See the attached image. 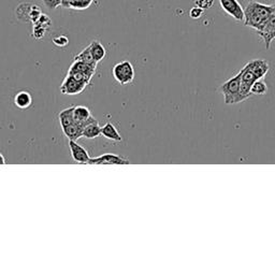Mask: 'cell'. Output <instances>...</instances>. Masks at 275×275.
Wrapping results in <instances>:
<instances>
[{
  "label": "cell",
  "mask_w": 275,
  "mask_h": 275,
  "mask_svg": "<svg viewBox=\"0 0 275 275\" xmlns=\"http://www.w3.org/2000/svg\"><path fill=\"white\" fill-rule=\"evenodd\" d=\"M101 136L106 139L114 141V142H121V136L116 129V127L112 124V123H107L101 127Z\"/></svg>",
  "instance_id": "obj_13"
},
{
  "label": "cell",
  "mask_w": 275,
  "mask_h": 275,
  "mask_svg": "<svg viewBox=\"0 0 275 275\" xmlns=\"http://www.w3.org/2000/svg\"><path fill=\"white\" fill-rule=\"evenodd\" d=\"M101 135V127L97 123V120L91 116L86 124H85L82 132V138L86 139H95Z\"/></svg>",
  "instance_id": "obj_10"
},
{
  "label": "cell",
  "mask_w": 275,
  "mask_h": 275,
  "mask_svg": "<svg viewBox=\"0 0 275 275\" xmlns=\"http://www.w3.org/2000/svg\"><path fill=\"white\" fill-rule=\"evenodd\" d=\"M42 2L47 9H50V10H54V9L60 6L62 0H42Z\"/></svg>",
  "instance_id": "obj_24"
},
{
  "label": "cell",
  "mask_w": 275,
  "mask_h": 275,
  "mask_svg": "<svg viewBox=\"0 0 275 275\" xmlns=\"http://www.w3.org/2000/svg\"><path fill=\"white\" fill-rule=\"evenodd\" d=\"M69 148L71 151L72 159L78 164H88L90 159L88 151L85 149L82 145L78 144L77 141L69 140Z\"/></svg>",
  "instance_id": "obj_9"
},
{
  "label": "cell",
  "mask_w": 275,
  "mask_h": 275,
  "mask_svg": "<svg viewBox=\"0 0 275 275\" xmlns=\"http://www.w3.org/2000/svg\"><path fill=\"white\" fill-rule=\"evenodd\" d=\"M94 0H62L60 6L65 9H73V10H86L88 9Z\"/></svg>",
  "instance_id": "obj_11"
},
{
  "label": "cell",
  "mask_w": 275,
  "mask_h": 275,
  "mask_svg": "<svg viewBox=\"0 0 275 275\" xmlns=\"http://www.w3.org/2000/svg\"><path fill=\"white\" fill-rule=\"evenodd\" d=\"M213 5H214V0H196L195 2V6L202 9L203 11L212 8Z\"/></svg>",
  "instance_id": "obj_20"
},
{
  "label": "cell",
  "mask_w": 275,
  "mask_h": 275,
  "mask_svg": "<svg viewBox=\"0 0 275 275\" xmlns=\"http://www.w3.org/2000/svg\"><path fill=\"white\" fill-rule=\"evenodd\" d=\"M252 85L246 84L244 82H241V86H240V90L238 94V98H236V103H240L244 100H246L248 98H250V96L252 95L251 91Z\"/></svg>",
  "instance_id": "obj_17"
},
{
  "label": "cell",
  "mask_w": 275,
  "mask_h": 275,
  "mask_svg": "<svg viewBox=\"0 0 275 275\" xmlns=\"http://www.w3.org/2000/svg\"><path fill=\"white\" fill-rule=\"evenodd\" d=\"M6 164V158L3 156V154L0 153V165H5Z\"/></svg>",
  "instance_id": "obj_25"
},
{
  "label": "cell",
  "mask_w": 275,
  "mask_h": 275,
  "mask_svg": "<svg viewBox=\"0 0 275 275\" xmlns=\"http://www.w3.org/2000/svg\"><path fill=\"white\" fill-rule=\"evenodd\" d=\"M129 160L116 154H103L90 158L88 165H129Z\"/></svg>",
  "instance_id": "obj_6"
},
{
  "label": "cell",
  "mask_w": 275,
  "mask_h": 275,
  "mask_svg": "<svg viewBox=\"0 0 275 275\" xmlns=\"http://www.w3.org/2000/svg\"><path fill=\"white\" fill-rule=\"evenodd\" d=\"M89 52H90V55L93 59L96 62L97 64L102 62L103 58L106 57L107 55V51L106 49H104V46L97 40H94L89 45Z\"/></svg>",
  "instance_id": "obj_12"
},
{
  "label": "cell",
  "mask_w": 275,
  "mask_h": 275,
  "mask_svg": "<svg viewBox=\"0 0 275 275\" xmlns=\"http://www.w3.org/2000/svg\"><path fill=\"white\" fill-rule=\"evenodd\" d=\"M251 91L253 95H263L268 91V86L262 79L256 80L252 85Z\"/></svg>",
  "instance_id": "obj_18"
},
{
  "label": "cell",
  "mask_w": 275,
  "mask_h": 275,
  "mask_svg": "<svg viewBox=\"0 0 275 275\" xmlns=\"http://www.w3.org/2000/svg\"><path fill=\"white\" fill-rule=\"evenodd\" d=\"M53 42H54L55 45H57L59 47H64V46H67L68 45L69 40H68V38L66 37V36H58V37L54 38Z\"/></svg>",
  "instance_id": "obj_22"
},
{
  "label": "cell",
  "mask_w": 275,
  "mask_h": 275,
  "mask_svg": "<svg viewBox=\"0 0 275 275\" xmlns=\"http://www.w3.org/2000/svg\"><path fill=\"white\" fill-rule=\"evenodd\" d=\"M74 59H78V60H82L84 63H87V64H91V65H96L97 66V63L95 62L91 57L90 55V52H89V47H85V49L80 53L78 54L77 56H75Z\"/></svg>",
  "instance_id": "obj_19"
},
{
  "label": "cell",
  "mask_w": 275,
  "mask_h": 275,
  "mask_svg": "<svg viewBox=\"0 0 275 275\" xmlns=\"http://www.w3.org/2000/svg\"><path fill=\"white\" fill-rule=\"evenodd\" d=\"M47 29H45L44 27L39 26V25H34V32H33V36L36 38V39H42L45 35V32Z\"/></svg>",
  "instance_id": "obj_21"
},
{
  "label": "cell",
  "mask_w": 275,
  "mask_h": 275,
  "mask_svg": "<svg viewBox=\"0 0 275 275\" xmlns=\"http://www.w3.org/2000/svg\"><path fill=\"white\" fill-rule=\"evenodd\" d=\"M272 15L271 7L257 2H251L244 9V24L256 32L260 30Z\"/></svg>",
  "instance_id": "obj_1"
},
{
  "label": "cell",
  "mask_w": 275,
  "mask_h": 275,
  "mask_svg": "<svg viewBox=\"0 0 275 275\" xmlns=\"http://www.w3.org/2000/svg\"><path fill=\"white\" fill-rule=\"evenodd\" d=\"M73 115L75 120L78 123H81V124L85 125L87 123V120L93 116L90 110L87 107L84 106H77L73 109Z\"/></svg>",
  "instance_id": "obj_15"
},
{
  "label": "cell",
  "mask_w": 275,
  "mask_h": 275,
  "mask_svg": "<svg viewBox=\"0 0 275 275\" xmlns=\"http://www.w3.org/2000/svg\"><path fill=\"white\" fill-rule=\"evenodd\" d=\"M241 86V72L235 74L234 77L230 78L228 81L222 84L221 91L224 95V99L226 104H236V98Z\"/></svg>",
  "instance_id": "obj_2"
},
{
  "label": "cell",
  "mask_w": 275,
  "mask_h": 275,
  "mask_svg": "<svg viewBox=\"0 0 275 275\" xmlns=\"http://www.w3.org/2000/svg\"><path fill=\"white\" fill-rule=\"evenodd\" d=\"M73 109H74V107H70L68 109L63 110L59 113L58 118H59V123H60V126H62L63 130L72 126L73 124L77 123V120H75L74 115H73Z\"/></svg>",
  "instance_id": "obj_14"
},
{
  "label": "cell",
  "mask_w": 275,
  "mask_h": 275,
  "mask_svg": "<svg viewBox=\"0 0 275 275\" xmlns=\"http://www.w3.org/2000/svg\"><path fill=\"white\" fill-rule=\"evenodd\" d=\"M113 77L121 85H127L135 80L134 66L129 60H123L117 63L112 70Z\"/></svg>",
  "instance_id": "obj_3"
},
{
  "label": "cell",
  "mask_w": 275,
  "mask_h": 275,
  "mask_svg": "<svg viewBox=\"0 0 275 275\" xmlns=\"http://www.w3.org/2000/svg\"><path fill=\"white\" fill-rule=\"evenodd\" d=\"M32 102H33V98L30 96V94L27 91L17 93L14 97L15 106L20 109H26L28 107H30Z\"/></svg>",
  "instance_id": "obj_16"
},
{
  "label": "cell",
  "mask_w": 275,
  "mask_h": 275,
  "mask_svg": "<svg viewBox=\"0 0 275 275\" xmlns=\"http://www.w3.org/2000/svg\"><path fill=\"white\" fill-rule=\"evenodd\" d=\"M87 85L88 84L86 82L74 78L70 74H67V77L65 78V80L62 84L60 91L65 95L74 96V95H79L80 93H82L85 89V87L87 86Z\"/></svg>",
  "instance_id": "obj_4"
},
{
  "label": "cell",
  "mask_w": 275,
  "mask_h": 275,
  "mask_svg": "<svg viewBox=\"0 0 275 275\" xmlns=\"http://www.w3.org/2000/svg\"><path fill=\"white\" fill-rule=\"evenodd\" d=\"M223 10L236 22L244 21V9L238 0H220Z\"/></svg>",
  "instance_id": "obj_5"
},
{
  "label": "cell",
  "mask_w": 275,
  "mask_h": 275,
  "mask_svg": "<svg viewBox=\"0 0 275 275\" xmlns=\"http://www.w3.org/2000/svg\"><path fill=\"white\" fill-rule=\"evenodd\" d=\"M202 14H203V10L197 6L192 8L191 11H189V16L194 18V20H198V18H200L202 16Z\"/></svg>",
  "instance_id": "obj_23"
},
{
  "label": "cell",
  "mask_w": 275,
  "mask_h": 275,
  "mask_svg": "<svg viewBox=\"0 0 275 275\" xmlns=\"http://www.w3.org/2000/svg\"><path fill=\"white\" fill-rule=\"evenodd\" d=\"M257 34L261 37L263 40L265 47L270 49L272 41L275 39V15H271L269 20L263 25L260 30L257 32Z\"/></svg>",
  "instance_id": "obj_7"
},
{
  "label": "cell",
  "mask_w": 275,
  "mask_h": 275,
  "mask_svg": "<svg viewBox=\"0 0 275 275\" xmlns=\"http://www.w3.org/2000/svg\"><path fill=\"white\" fill-rule=\"evenodd\" d=\"M244 68L251 71L257 80L263 79L269 72V64L264 59H253L244 66Z\"/></svg>",
  "instance_id": "obj_8"
},
{
  "label": "cell",
  "mask_w": 275,
  "mask_h": 275,
  "mask_svg": "<svg viewBox=\"0 0 275 275\" xmlns=\"http://www.w3.org/2000/svg\"><path fill=\"white\" fill-rule=\"evenodd\" d=\"M270 7H271V10H272V14L275 15V4L274 5H271Z\"/></svg>",
  "instance_id": "obj_26"
}]
</instances>
